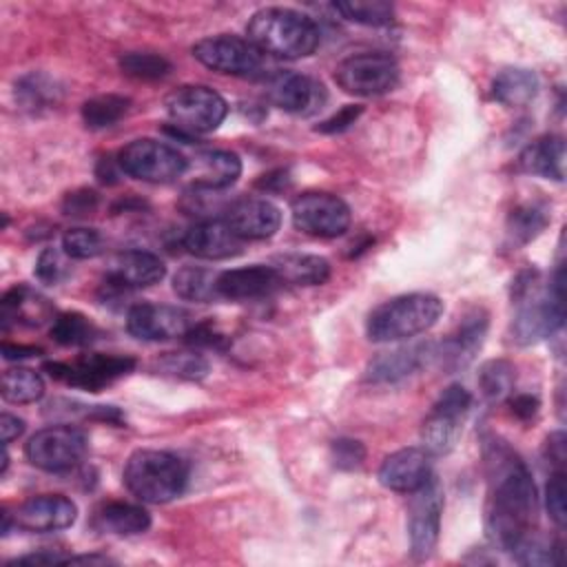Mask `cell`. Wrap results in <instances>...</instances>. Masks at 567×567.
I'll list each match as a JSON object with an SVG mask.
<instances>
[{
    "mask_svg": "<svg viewBox=\"0 0 567 567\" xmlns=\"http://www.w3.org/2000/svg\"><path fill=\"white\" fill-rule=\"evenodd\" d=\"M485 461L489 476L485 514L487 536L498 549L512 551L514 545L525 538L536 523V485L527 465L505 443H487Z\"/></svg>",
    "mask_w": 567,
    "mask_h": 567,
    "instance_id": "6da1fadb",
    "label": "cell"
},
{
    "mask_svg": "<svg viewBox=\"0 0 567 567\" xmlns=\"http://www.w3.org/2000/svg\"><path fill=\"white\" fill-rule=\"evenodd\" d=\"M538 270H523L512 281V301L516 315L512 319V339L520 346L551 337L565 321V275L556 268L551 281L543 288Z\"/></svg>",
    "mask_w": 567,
    "mask_h": 567,
    "instance_id": "7a4b0ae2",
    "label": "cell"
},
{
    "mask_svg": "<svg viewBox=\"0 0 567 567\" xmlns=\"http://www.w3.org/2000/svg\"><path fill=\"white\" fill-rule=\"evenodd\" d=\"M248 40L264 55L297 60L310 55L319 47V27L301 11L288 7L259 9L248 27Z\"/></svg>",
    "mask_w": 567,
    "mask_h": 567,
    "instance_id": "3957f363",
    "label": "cell"
},
{
    "mask_svg": "<svg viewBox=\"0 0 567 567\" xmlns=\"http://www.w3.org/2000/svg\"><path fill=\"white\" fill-rule=\"evenodd\" d=\"M126 489L144 503H168L177 498L188 481V465L166 450H137L122 472Z\"/></svg>",
    "mask_w": 567,
    "mask_h": 567,
    "instance_id": "277c9868",
    "label": "cell"
},
{
    "mask_svg": "<svg viewBox=\"0 0 567 567\" xmlns=\"http://www.w3.org/2000/svg\"><path fill=\"white\" fill-rule=\"evenodd\" d=\"M443 315V301L430 292L399 295L379 303L365 321L368 339L390 343L416 337L430 330Z\"/></svg>",
    "mask_w": 567,
    "mask_h": 567,
    "instance_id": "5b68a950",
    "label": "cell"
},
{
    "mask_svg": "<svg viewBox=\"0 0 567 567\" xmlns=\"http://www.w3.org/2000/svg\"><path fill=\"white\" fill-rule=\"evenodd\" d=\"M166 113L173 122V135L190 140L193 135H204L215 131L226 113L228 104L226 100L202 84H184L168 93L166 97Z\"/></svg>",
    "mask_w": 567,
    "mask_h": 567,
    "instance_id": "8992f818",
    "label": "cell"
},
{
    "mask_svg": "<svg viewBox=\"0 0 567 567\" xmlns=\"http://www.w3.org/2000/svg\"><path fill=\"white\" fill-rule=\"evenodd\" d=\"M470 408L472 394L461 383H452L443 390L421 425V443L430 456H443L454 450Z\"/></svg>",
    "mask_w": 567,
    "mask_h": 567,
    "instance_id": "52a82bcc",
    "label": "cell"
},
{
    "mask_svg": "<svg viewBox=\"0 0 567 567\" xmlns=\"http://www.w3.org/2000/svg\"><path fill=\"white\" fill-rule=\"evenodd\" d=\"M117 166L128 177L151 184H168L186 173L188 159L166 142L140 137L117 153Z\"/></svg>",
    "mask_w": 567,
    "mask_h": 567,
    "instance_id": "ba28073f",
    "label": "cell"
},
{
    "mask_svg": "<svg viewBox=\"0 0 567 567\" xmlns=\"http://www.w3.org/2000/svg\"><path fill=\"white\" fill-rule=\"evenodd\" d=\"M24 454L38 470L71 472L86 456V436L73 425H49L29 439Z\"/></svg>",
    "mask_w": 567,
    "mask_h": 567,
    "instance_id": "9c48e42d",
    "label": "cell"
},
{
    "mask_svg": "<svg viewBox=\"0 0 567 567\" xmlns=\"http://www.w3.org/2000/svg\"><path fill=\"white\" fill-rule=\"evenodd\" d=\"M334 80L350 95L374 97L396 86L399 64L388 53H354L339 62Z\"/></svg>",
    "mask_w": 567,
    "mask_h": 567,
    "instance_id": "30bf717a",
    "label": "cell"
},
{
    "mask_svg": "<svg viewBox=\"0 0 567 567\" xmlns=\"http://www.w3.org/2000/svg\"><path fill=\"white\" fill-rule=\"evenodd\" d=\"M135 368V359L120 354H84L75 361H47L44 370L51 379H58L66 385L97 392L113 381L126 377Z\"/></svg>",
    "mask_w": 567,
    "mask_h": 567,
    "instance_id": "8fae6325",
    "label": "cell"
},
{
    "mask_svg": "<svg viewBox=\"0 0 567 567\" xmlns=\"http://www.w3.org/2000/svg\"><path fill=\"white\" fill-rule=\"evenodd\" d=\"M290 215L295 228L312 237H339L350 226L348 204L341 197L321 190L297 195L290 204Z\"/></svg>",
    "mask_w": 567,
    "mask_h": 567,
    "instance_id": "7c38bea8",
    "label": "cell"
},
{
    "mask_svg": "<svg viewBox=\"0 0 567 567\" xmlns=\"http://www.w3.org/2000/svg\"><path fill=\"white\" fill-rule=\"evenodd\" d=\"M441 514H443V487L439 478H432L412 492L410 509H408V536H410V551L414 558H427L441 532Z\"/></svg>",
    "mask_w": 567,
    "mask_h": 567,
    "instance_id": "4fadbf2b",
    "label": "cell"
},
{
    "mask_svg": "<svg viewBox=\"0 0 567 567\" xmlns=\"http://www.w3.org/2000/svg\"><path fill=\"white\" fill-rule=\"evenodd\" d=\"M193 55L204 66L226 75H252L264 62V53H259L248 38L228 33L199 40L193 47Z\"/></svg>",
    "mask_w": 567,
    "mask_h": 567,
    "instance_id": "5bb4252c",
    "label": "cell"
},
{
    "mask_svg": "<svg viewBox=\"0 0 567 567\" xmlns=\"http://www.w3.org/2000/svg\"><path fill=\"white\" fill-rule=\"evenodd\" d=\"M193 326L186 310L166 303H137L126 315V330L142 341H166L184 337Z\"/></svg>",
    "mask_w": 567,
    "mask_h": 567,
    "instance_id": "9a60e30c",
    "label": "cell"
},
{
    "mask_svg": "<svg viewBox=\"0 0 567 567\" xmlns=\"http://www.w3.org/2000/svg\"><path fill=\"white\" fill-rule=\"evenodd\" d=\"M266 97L286 113L308 115L323 104L326 91L319 82L303 73L277 71L266 80Z\"/></svg>",
    "mask_w": 567,
    "mask_h": 567,
    "instance_id": "2e32d148",
    "label": "cell"
},
{
    "mask_svg": "<svg viewBox=\"0 0 567 567\" xmlns=\"http://www.w3.org/2000/svg\"><path fill=\"white\" fill-rule=\"evenodd\" d=\"M13 525L24 532H58L73 525L78 516V507L71 498L62 494H40L27 498L18 509L11 514Z\"/></svg>",
    "mask_w": 567,
    "mask_h": 567,
    "instance_id": "e0dca14e",
    "label": "cell"
},
{
    "mask_svg": "<svg viewBox=\"0 0 567 567\" xmlns=\"http://www.w3.org/2000/svg\"><path fill=\"white\" fill-rule=\"evenodd\" d=\"M487 323H489L487 312L483 308H474L472 312H467L461 319V323L454 328V332L443 339L441 348L432 350L430 357H434L447 370L467 365L485 341Z\"/></svg>",
    "mask_w": 567,
    "mask_h": 567,
    "instance_id": "ac0fdd59",
    "label": "cell"
},
{
    "mask_svg": "<svg viewBox=\"0 0 567 567\" xmlns=\"http://www.w3.org/2000/svg\"><path fill=\"white\" fill-rule=\"evenodd\" d=\"M432 478V456L423 447H403L383 458L379 483L392 492L412 494Z\"/></svg>",
    "mask_w": 567,
    "mask_h": 567,
    "instance_id": "d6986e66",
    "label": "cell"
},
{
    "mask_svg": "<svg viewBox=\"0 0 567 567\" xmlns=\"http://www.w3.org/2000/svg\"><path fill=\"white\" fill-rule=\"evenodd\" d=\"M224 221L239 239H268L281 226V210L261 197H244L224 208Z\"/></svg>",
    "mask_w": 567,
    "mask_h": 567,
    "instance_id": "ffe728a7",
    "label": "cell"
},
{
    "mask_svg": "<svg viewBox=\"0 0 567 567\" xmlns=\"http://www.w3.org/2000/svg\"><path fill=\"white\" fill-rule=\"evenodd\" d=\"M241 241L224 219H202L190 226L182 244L199 259H228L241 252Z\"/></svg>",
    "mask_w": 567,
    "mask_h": 567,
    "instance_id": "44dd1931",
    "label": "cell"
},
{
    "mask_svg": "<svg viewBox=\"0 0 567 567\" xmlns=\"http://www.w3.org/2000/svg\"><path fill=\"white\" fill-rule=\"evenodd\" d=\"M281 286L277 272L266 264H255L246 268H233L217 275L219 299H259L275 292Z\"/></svg>",
    "mask_w": 567,
    "mask_h": 567,
    "instance_id": "7402d4cb",
    "label": "cell"
},
{
    "mask_svg": "<svg viewBox=\"0 0 567 567\" xmlns=\"http://www.w3.org/2000/svg\"><path fill=\"white\" fill-rule=\"evenodd\" d=\"M164 275L166 266L157 255L148 250H124L111 261L106 279L120 284L126 290H133L159 284Z\"/></svg>",
    "mask_w": 567,
    "mask_h": 567,
    "instance_id": "603a6c76",
    "label": "cell"
},
{
    "mask_svg": "<svg viewBox=\"0 0 567 567\" xmlns=\"http://www.w3.org/2000/svg\"><path fill=\"white\" fill-rule=\"evenodd\" d=\"M193 188L221 190L237 182L241 175V162L230 151H202L190 166Z\"/></svg>",
    "mask_w": 567,
    "mask_h": 567,
    "instance_id": "cb8c5ba5",
    "label": "cell"
},
{
    "mask_svg": "<svg viewBox=\"0 0 567 567\" xmlns=\"http://www.w3.org/2000/svg\"><path fill=\"white\" fill-rule=\"evenodd\" d=\"M53 321L55 312L53 306L38 292H33L27 286H13L2 295L0 301V321L7 330L11 323H27V326H40L44 321Z\"/></svg>",
    "mask_w": 567,
    "mask_h": 567,
    "instance_id": "d4e9b609",
    "label": "cell"
},
{
    "mask_svg": "<svg viewBox=\"0 0 567 567\" xmlns=\"http://www.w3.org/2000/svg\"><path fill=\"white\" fill-rule=\"evenodd\" d=\"M518 168L529 175L563 182L565 177V142L560 135H543L527 144L518 155Z\"/></svg>",
    "mask_w": 567,
    "mask_h": 567,
    "instance_id": "484cf974",
    "label": "cell"
},
{
    "mask_svg": "<svg viewBox=\"0 0 567 567\" xmlns=\"http://www.w3.org/2000/svg\"><path fill=\"white\" fill-rule=\"evenodd\" d=\"M281 284L290 286H321L330 277L328 259L308 252H284L268 264Z\"/></svg>",
    "mask_w": 567,
    "mask_h": 567,
    "instance_id": "4316f807",
    "label": "cell"
},
{
    "mask_svg": "<svg viewBox=\"0 0 567 567\" xmlns=\"http://www.w3.org/2000/svg\"><path fill=\"white\" fill-rule=\"evenodd\" d=\"M432 354L430 346H410L396 348L392 352H383L374 357L365 370V381L370 383H392L408 374H412L427 357Z\"/></svg>",
    "mask_w": 567,
    "mask_h": 567,
    "instance_id": "83f0119b",
    "label": "cell"
},
{
    "mask_svg": "<svg viewBox=\"0 0 567 567\" xmlns=\"http://www.w3.org/2000/svg\"><path fill=\"white\" fill-rule=\"evenodd\" d=\"M93 525H95V529L106 532V534L135 536L151 527V514L140 505L106 503L95 512Z\"/></svg>",
    "mask_w": 567,
    "mask_h": 567,
    "instance_id": "f1b7e54d",
    "label": "cell"
},
{
    "mask_svg": "<svg viewBox=\"0 0 567 567\" xmlns=\"http://www.w3.org/2000/svg\"><path fill=\"white\" fill-rule=\"evenodd\" d=\"M538 93V78L529 69L509 66L492 80V97L509 109L529 104Z\"/></svg>",
    "mask_w": 567,
    "mask_h": 567,
    "instance_id": "f546056e",
    "label": "cell"
},
{
    "mask_svg": "<svg viewBox=\"0 0 567 567\" xmlns=\"http://www.w3.org/2000/svg\"><path fill=\"white\" fill-rule=\"evenodd\" d=\"M547 224H549L547 206H543L538 202H527V204L516 206L507 215V221H505V246L516 250V248L529 244L545 230Z\"/></svg>",
    "mask_w": 567,
    "mask_h": 567,
    "instance_id": "4dcf8cb0",
    "label": "cell"
},
{
    "mask_svg": "<svg viewBox=\"0 0 567 567\" xmlns=\"http://www.w3.org/2000/svg\"><path fill=\"white\" fill-rule=\"evenodd\" d=\"M217 275L219 272H213L199 266H184L173 277V290L188 301H199V303L215 301L219 299Z\"/></svg>",
    "mask_w": 567,
    "mask_h": 567,
    "instance_id": "1f68e13d",
    "label": "cell"
},
{
    "mask_svg": "<svg viewBox=\"0 0 567 567\" xmlns=\"http://www.w3.org/2000/svg\"><path fill=\"white\" fill-rule=\"evenodd\" d=\"M0 394L9 403H35L44 394V381L35 370L16 365L4 370Z\"/></svg>",
    "mask_w": 567,
    "mask_h": 567,
    "instance_id": "d6a6232c",
    "label": "cell"
},
{
    "mask_svg": "<svg viewBox=\"0 0 567 567\" xmlns=\"http://www.w3.org/2000/svg\"><path fill=\"white\" fill-rule=\"evenodd\" d=\"M60 89L44 73H29L16 82V100L27 111H42L58 102Z\"/></svg>",
    "mask_w": 567,
    "mask_h": 567,
    "instance_id": "836d02e7",
    "label": "cell"
},
{
    "mask_svg": "<svg viewBox=\"0 0 567 567\" xmlns=\"http://www.w3.org/2000/svg\"><path fill=\"white\" fill-rule=\"evenodd\" d=\"M516 368L507 359H492L481 365L478 390L487 401H505L514 394Z\"/></svg>",
    "mask_w": 567,
    "mask_h": 567,
    "instance_id": "e575fe53",
    "label": "cell"
},
{
    "mask_svg": "<svg viewBox=\"0 0 567 567\" xmlns=\"http://www.w3.org/2000/svg\"><path fill=\"white\" fill-rule=\"evenodd\" d=\"M131 100L115 93H104L82 104V120L89 128H109L128 113Z\"/></svg>",
    "mask_w": 567,
    "mask_h": 567,
    "instance_id": "d590c367",
    "label": "cell"
},
{
    "mask_svg": "<svg viewBox=\"0 0 567 567\" xmlns=\"http://www.w3.org/2000/svg\"><path fill=\"white\" fill-rule=\"evenodd\" d=\"M332 9L346 20L365 27H385L394 20V7L383 0H348L334 2Z\"/></svg>",
    "mask_w": 567,
    "mask_h": 567,
    "instance_id": "8d00e7d4",
    "label": "cell"
},
{
    "mask_svg": "<svg viewBox=\"0 0 567 567\" xmlns=\"http://www.w3.org/2000/svg\"><path fill=\"white\" fill-rule=\"evenodd\" d=\"M97 334V328L80 312L55 315L51 326V339L60 346H89Z\"/></svg>",
    "mask_w": 567,
    "mask_h": 567,
    "instance_id": "74e56055",
    "label": "cell"
},
{
    "mask_svg": "<svg viewBox=\"0 0 567 567\" xmlns=\"http://www.w3.org/2000/svg\"><path fill=\"white\" fill-rule=\"evenodd\" d=\"M512 556L520 565H558L563 560V543H545L543 538L534 536V532H529L514 545Z\"/></svg>",
    "mask_w": 567,
    "mask_h": 567,
    "instance_id": "f35d334b",
    "label": "cell"
},
{
    "mask_svg": "<svg viewBox=\"0 0 567 567\" xmlns=\"http://www.w3.org/2000/svg\"><path fill=\"white\" fill-rule=\"evenodd\" d=\"M120 69L135 80H162L171 73V62L159 53L133 51L120 58Z\"/></svg>",
    "mask_w": 567,
    "mask_h": 567,
    "instance_id": "ab89813d",
    "label": "cell"
},
{
    "mask_svg": "<svg viewBox=\"0 0 567 567\" xmlns=\"http://www.w3.org/2000/svg\"><path fill=\"white\" fill-rule=\"evenodd\" d=\"M62 250L71 259H93L102 255L104 239L95 228H69L62 235Z\"/></svg>",
    "mask_w": 567,
    "mask_h": 567,
    "instance_id": "60d3db41",
    "label": "cell"
},
{
    "mask_svg": "<svg viewBox=\"0 0 567 567\" xmlns=\"http://www.w3.org/2000/svg\"><path fill=\"white\" fill-rule=\"evenodd\" d=\"M159 370L164 374L197 381V379L206 377L208 361L202 354H195V352H177V354H166L159 363Z\"/></svg>",
    "mask_w": 567,
    "mask_h": 567,
    "instance_id": "b9f144b4",
    "label": "cell"
},
{
    "mask_svg": "<svg viewBox=\"0 0 567 567\" xmlns=\"http://www.w3.org/2000/svg\"><path fill=\"white\" fill-rule=\"evenodd\" d=\"M565 472L563 470H554V474L547 481L545 487V505L549 512V518L556 523V527H565L567 523V501H565Z\"/></svg>",
    "mask_w": 567,
    "mask_h": 567,
    "instance_id": "7bdbcfd3",
    "label": "cell"
},
{
    "mask_svg": "<svg viewBox=\"0 0 567 567\" xmlns=\"http://www.w3.org/2000/svg\"><path fill=\"white\" fill-rule=\"evenodd\" d=\"M64 250H58V248H44L40 255H38V261H35V277L42 281V284H60L66 272H69V266H66V259H64Z\"/></svg>",
    "mask_w": 567,
    "mask_h": 567,
    "instance_id": "ee69618b",
    "label": "cell"
},
{
    "mask_svg": "<svg viewBox=\"0 0 567 567\" xmlns=\"http://www.w3.org/2000/svg\"><path fill=\"white\" fill-rule=\"evenodd\" d=\"M330 456L339 470H357L365 458V447L354 439H337L330 445Z\"/></svg>",
    "mask_w": 567,
    "mask_h": 567,
    "instance_id": "f6af8a7d",
    "label": "cell"
},
{
    "mask_svg": "<svg viewBox=\"0 0 567 567\" xmlns=\"http://www.w3.org/2000/svg\"><path fill=\"white\" fill-rule=\"evenodd\" d=\"M361 113H363V106L348 104V106L339 109L334 115H330L328 120H323L315 131H317V133H326V135L343 133V131H348V128L359 120Z\"/></svg>",
    "mask_w": 567,
    "mask_h": 567,
    "instance_id": "bcb514c9",
    "label": "cell"
},
{
    "mask_svg": "<svg viewBox=\"0 0 567 567\" xmlns=\"http://www.w3.org/2000/svg\"><path fill=\"white\" fill-rule=\"evenodd\" d=\"M95 208H97V193L91 190V188L73 190V193H69V195L64 197V202H62L64 215H71V217L91 215Z\"/></svg>",
    "mask_w": 567,
    "mask_h": 567,
    "instance_id": "7dc6e473",
    "label": "cell"
},
{
    "mask_svg": "<svg viewBox=\"0 0 567 567\" xmlns=\"http://www.w3.org/2000/svg\"><path fill=\"white\" fill-rule=\"evenodd\" d=\"M184 339L190 346H202V348H224L226 346V334H221L210 321L193 323L190 330L184 334Z\"/></svg>",
    "mask_w": 567,
    "mask_h": 567,
    "instance_id": "c3c4849f",
    "label": "cell"
},
{
    "mask_svg": "<svg viewBox=\"0 0 567 567\" xmlns=\"http://www.w3.org/2000/svg\"><path fill=\"white\" fill-rule=\"evenodd\" d=\"M507 405H509V412L520 419V421H529L538 414V408H540V401L532 394H509L507 396Z\"/></svg>",
    "mask_w": 567,
    "mask_h": 567,
    "instance_id": "681fc988",
    "label": "cell"
},
{
    "mask_svg": "<svg viewBox=\"0 0 567 567\" xmlns=\"http://www.w3.org/2000/svg\"><path fill=\"white\" fill-rule=\"evenodd\" d=\"M66 560H69V556L44 549V551H38V554L20 556V558H16V560H11L7 565H31V567H35V565H66Z\"/></svg>",
    "mask_w": 567,
    "mask_h": 567,
    "instance_id": "f907efd6",
    "label": "cell"
},
{
    "mask_svg": "<svg viewBox=\"0 0 567 567\" xmlns=\"http://www.w3.org/2000/svg\"><path fill=\"white\" fill-rule=\"evenodd\" d=\"M545 452H547V458L556 465V470H563V463H565V434L563 432L549 434L547 441H545Z\"/></svg>",
    "mask_w": 567,
    "mask_h": 567,
    "instance_id": "816d5d0a",
    "label": "cell"
},
{
    "mask_svg": "<svg viewBox=\"0 0 567 567\" xmlns=\"http://www.w3.org/2000/svg\"><path fill=\"white\" fill-rule=\"evenodd\" d=\"M24 432V421L9 414V412H2L0 416V434H2V443L9 445L13 439H18L20 434Z\"/></svg>",
    "mask_w": 567,
    "mask_h": 567,
    "instance_id": "f5cc1de1",
    "label": "cell"
},
{
    "mask_svg": "<svg viewBox=\"0 0 567 567\" xmlns=\"http://www.w3.org/2000/svg\"><path fill=\"white\" fill-rule=\"evenodd\" d=\"M42 354L40 348L35 346H22V343H2V357L7 361H22V359H31V357H38Z\"/></svg>",
    "mask_w": 567,
    "mask_h": 567,
    "instance_id": "db71d44e",
    "label": "cell"
},
{
    "mask_svg": "<svg viewBox=\"0 0 567 567\" xmlns=\"http://www.w3.org/2000/svg\"><path fill=\"white\" fill-rule=\"evenodd\" d=\"M288 186H290V177L286 171H275V173L261 175L257 179V188H261V190H281Z\"/></svg>",
    "mask_w": 567,
    "mask_h": 567,
    "instance_id": "11a10c76",
    "label": "cell"
},
{
    "mask_svg": "<svg viewBox=\"0 0 567 567\" xmlns=\"http://www.w3.org/2000/svg\"><path fill=\"white\" fill-rule=\"evenodd\" d=\"M97 177H100V182H104V184H115L117 179V171L113 168V162L111 159H100L97 162Z\"/></svg>",
    "mask_w": 567,
    "mask_h": 567,
    "instance_id": "9f6ffc18",
    "label": "cell"
},
{
    "mask_svg": "<svg viewBox=\"0 0 567 567\" xmlns=\"http://www.w3.org/2000/svg\"><path fill=\"white\" fill-rule=\"evenodd\" d=\"M109 563H113L111 558H106V556H97V554H91V556H69V560H66V565H109Z\"/></svg>",
    "mask_w": 567,
    "mask_h": 567,
    "instance_id": "6f0895ef",
    "label": "cell"
}]
</instances>
